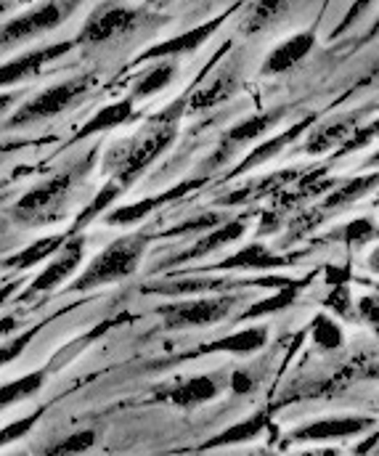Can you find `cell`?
<instances>
[{"label":"cell","mask_w":379,"mask_h":456,"mask_svg":"<svg viewBox=\"0 0 379 456\" xmlns=\"http://www.w3.org/2000/svg\"><path fill=\"white\" fill-rule=\"evenodd\" d=\"M186 114V96L167 104L162 112H157L130 141H120L107 151L104 173H112V181H117L123 189L135 183V178L154 165L175 141L178 125Z\"/></svg>","instance_id":"cell-1"},{"label":"cell","mask_w":379,"mask_h":456,"mask_svg":"<svg viewBox=\"0 0 379 456\" xmlns=\"http://www.w3.org/2000/svg\"><path fill=\"white\" fill-rule=\"evenodd\" d=\"M91 167H93V154H85L83 159H75L72 165H67L61 173H56L48 181L37 183L35 189L24 191L13 202L11 218L29 228L56 224L64 216L75 189L83 183V178H88Z\"/></svg>","instance_id":"cell-2"},{"label":"cell","mask_w":379,"mask_h":456,"mask_svg":"<svg viewBox=\"0 0 379 456\" xmlns=\"http://www.w3.org/2000/svg\"><path fill=\"white\" fill-rule=\"evenodd\" d=\"M151 236L149 233H127L115 239L107 249H101L91 263L88 268L72 281L69 292H88V289H96V287H107V284H115V281H123L130 279L138 265H141V257L149 247Z\"/></svg>","instance_id":"cell-3"},{"label":"cell","mask_w":379,"mask_h":456,"mask_svg":"<svg viewBox=\"0 0 379 456\" xmlns=\"http://www.w3.org/2000/svg\"><path fill=\"white\" fill-rule=\"evenodd\" d=\"M96 80H99L96 72H88V75L69 77L67 83H59V86H53V88H45L43 94H37L35 99H29L19 112L8 117L5 130L27 127V125L43 122V119H51V117H56V114L72 110L75 104H80V102L93 91Z\"/></svg>","instance_id":"cell-4"},{"label":"cell","mask_w":379,"mask_h":456,"mask_svg":"<svg viewBox=\"0 0 379 456\" xmlns=\"http://www.w3.org/2000/svg\"><path fill=\"white\" fill-rule=\"evenodd\" d=\"M83 0H45L37 8L19 13L0 24V51L11 48L16 43L32 40L37 35L53 32L61 21H67Z\"/></svg>","instance_id":"cell-5"},{"label":"cell","mask_w":379,"mask_h":456,"mask_svg":"<svg viewBox=\"0 0 379 456\" xmlns=\"http://www.w3.org/2000/svg\"><path fill=\"white\" fill-rule=\"evenodd\" d=\"M151 8H135V5H117V3H107L99 5L83 24L80 35H77V45H101L109 40H117L127 32L138 29L151 13Z\"/></svg>","instance_id":"cell-6"},{"label":"cell","mask_w":379,"mask_h":456,"mask_svg":"<svg viewBox=\"0 0 379 456\" xmlns=\"http://www.w3.org/2000/svg\"><path fill=\"white\" fill-rule=\"evenodd\" d=\"M221 59L223 61L218 64V69L199 88H194L186 96V110H191V112L215 110L239 94L242 80H245V56L231 51V53H223Z\"/></svg>","instance_id":"cell-7"},{"label":"cell","mask_w":379,"mask_h":456,"mask_svg":"<svg viewBox=\"0 0 379 456\" xmlns=\"http://www.w3.org/2000/svg\"><path fill=\"white\" fill-rule=\"evenodd\" d=\"M242 297L237 295H223V297H194V300H183V303H170V305H159L157 316L162 319L165 330H191V327H210L223 322L234 305Z\"/></svg>","instance_id":"cell-8"},{"label":"cell","mask_w":379,"mask_h":456,"mask_svg":"<svg viewBox=\"0 0 379 456\" xmlns=\"http://www.w3.org/2000/svg\"><path fill=\"white\" fill-rule=\"evenodd\" d=\"M223 390V379L215 374H199V377H186V379H175L170 385H159L154 387V401L159 403H170L178 409H197L205 406L210 401H215Z\"/></svg>","instance_id":"cell-9"},{"label":"cell","mask_w":379,"mask_h":456,"mask_svg":"<svg viewBox=\"0 0 379 456\" xmlns=\"http://www.w3.org/2000/svg\"><path fill=\"white\" fill-rule=\"evenodd\" d=\"M284 114H286V107L268 110V112L253 114V117H247L245 122H239V125H234L231 130H226V133H223V138H221V143L215 146L213 157L207 159V170L221 167V165H223L226 159H231V157L245 146V143H250V141H254V138L265 135L273 125H278V122L284 119Z\"/></svg>","instance_id":"cell-10"},{"label":"cell","mask_w":379,"mask_h":456,"mask_svg":"<svg viewBox=\"0 0 379 456\" xmlns=\"http://www.w3.org/2000/svg\"><path fill=\"white\" fill-rule=\"evenodd\" d=\"M77 43L75 40H61V43H53V45H45V48H35V51H27L5 64H0V91L3 88H11V86H19L35 75H40L48 64H53L56 59L67 56Z\"/></svg>","instance_id":"cell-11"},{"label":"cell","mask_w":379,"mask_h":456,"mask_svg":"<svg viewBox=\"0 0 379 456\" xmlns=\"http://www.w3.org/2000/svg\"><path fill=\"white\" fill-rule=\"evenodd\" d=\"M83 255H85V239L80 233H69L67 241L48 257L51 263L45 265V271L32 281V292H53L80 268Z\"/></svg>","instance_id":"cell-12"},{"label":"cell","mask_w":379,"mask_h":456,"mask_svg":"<svg viewBox=\"0 0 379 456\" xmlns=\"http://www.w3.org/2000/svg\"><path fill=\"white\" fill-rule=\"evenodd\" d=\"M202 183H205V178H189V181H183V183H178V186H173V189H167V191H162L157 197H146V200H138L133 205H123V208L112 210L104 218V224L107 226H135V224L146 221V216L157 213L159 208H165V205H170L175 200H183L189 191L199 189Z\"/></svg>","instance_id":"cell-13"},{"label":"cell","mask_w":379,"mask_h":456,"mask_svg":"<svg viewBox=\"0 0 379 456\" xmlns=\"http://www.w3.org/2000/svg\"><path fill=\"white\" fill-rule=\"evenodd\" d=\"M223 21H226V16H218V19H210V21L194 27V29L181 32V35H175V37H170V40H165V43H157V45H151L149 51H143V53L135 59V64H146V61H154V59H165V56L175 59V56H183V53H194V51H199V48L210 40L213 32H218V27H221Z\"/></svg>","instance_id":"cell-14"},{"label":"cell","mask_w":379,"mask_h":456,"mask_svg":"<svg viewBox=\"0 0 379 456\" xmlns=\"http://www.w3.org/2000/svg\"><path fill=\"white\" fill-rule=\"evenodd\" d=\"M361 122H364V110L337 114V117L321 122L319 127H313V130L308 133V141H305L302 151H305V154H327V151H332V149H340Z\"/></svg>","instance_id":"cell-15"},{"label":"cell","mask_w":379,"mask_h":456,"mask_svg":"<svg viewBox=\"0 0 379 456\" xmlns=\"http://www.w3.org/2000/svg\"><path fill=\"white\" fill-rule=\"evenodd\" d=\"M367 428H375L372 417H335V419H321L305 428H297L292 441L297 444H321V441H343L361 436Z\"/></svg>","instance_id":"cell-16"},{"label":"cell","mask_w":379,"mask_h":456,"mask_svg":"<svg viewBox=\"0 0 379 456\" xmlns=\"http://www.w3.org/2000/svg\"><path fill=\"white\" fill-rule=\"evenodd\" d=\"M289 279H262L257 284L262 287H284ZM254 281H239V279H183V281H167L162 287H146L143 292L154 295H199V292H218V289H234V287H253Z\"/></svg>","instance_id":"cell-17"},{"label":"cell","mask_w":379,"mask_h":456,"mask_svg":"<svg viewBox=\"0 0 379 456\" xmlns=\"http://www.w3.org/2000/svg\"><path fill=\"white\" fill-rule=\"evenodd\" d=\"M316 45V35L313 32H300V35H292L289 40L278 43L268 59L262 61V75L270 77V75H284L289 72L292 67H297Z\"/></svg>","instance_id":"cell-18"},{"label":"cell","mask_w":379,"mask_h":456,"mask_svg":"<svg viewBox=\"0 0 379 456\" xmlns=\"http://www.w3.org/2000/svg\"><path fill=\"white\" fill-rule=\"evenodd\" d=\"M245 228H247V221H242V218H237V221H226V224H218L215 231L205 233V236H202L199 241H194L189 249H183V252H178L175 257H170V260H167V265H178V263L199 260V257H205V255H210V252H215V249H221V247H226V244H231V241H237V239H242Z\"/></svg>","instance_id":"cell-19"},{"label":"cell","mask_w":379,"mask_h":456,"mask_svg":"<svg viewBox=\"0 0 379 456\" xmlns=\"http://www.w3.org/2000/svg\"><path fill=\"white\" fill-rule=\"evenodd\" d=\"M316 122V114H308L305 119H300V122H294L289 130H284L281 135H273V138H268V141H262L260 146H254L253 151L247 154V159L239 165V167H234V173L231 175H245V173H250L254 170L257 165H262V162H268L270 157H278L297 135H302L310 125Z\"/></svg>","instance_id":"cell-20"},{"label":"cell","mask_w":379,"mask_h":456,"mask_svg":"<svg viewBox=\"0 0 379 456\" xmlns=\"http://www.w3.org/2000/svg\"><path fill=\"white\" fill-rule=\"evenodd\" d=\"M292 257H284V255H276L270 252L262 241H253L247 247H242L239 252L229 255L226 260L215 263L218 271H231V268H276V265H289Z\"/></svg>","instance_id":"cell-21"},{"label":"cell","mask_w":379,"mask_h":456,"mask_svg":"<svg viewBox=\"0 0 379 456\" xmlns=\"http://www.w3.org/2000/svg\"><path fill=\"white\" fill-rule=\"evenodd\" d=\"M157 64H151L146 72H141L133 83V102H141V99H149V96H157L159 91H165L173 80H175V72H178V61L165 56V59H154Z\"/></svg>","instance_id":"cell-22"},{"label":"cell","mask_w":379,"mask_h":456,"mask_svg":"<svg viewBox=\"0 0 379 456\" xmlns=\"http://www.w3.org/2000/svg\"><path fill=\"white\" fill-rule=\"evenodd\" d=\"M133 117H135V102H133V99L115 102V104L99 110V112L91 117V122H85V125L80 127L77 141H85V138H91V135H96V133H109V130H115V127L130 122Z\"/></svg>","instance_id":"cell-23"},{"label":"cell","mask_w":379,"mask_h":456,"mask_svg":"<svg viewBox=\"0 0 379 456\" xmlns=\"http://www.w3.org/2000/svg\"><path fill=\"white\" fill-rule=\"evenodd\" d=\"M375 186H377V175L351 178V181H345V183L337 186V189L332 186V189L327 191V197H324L319 213L324 216V213H335V210H340V208H348V205H353L356 200H364V194H369Z\"/></svg>","instance_id":"cell-24"},{"label":"cell","mask_w":379,"mask_h":456,"mask_svg":"<svg viewBox=\"0 0 379 456\" xmlns=\"http://www.w3.org/2000/svg\"><path fill=\"white\" fill-rule=\"evenodd\" d=\"M67 236H69V231L67 233H56V236H45V239H37V241H32L27 249H21V252H16V255H11V257H5V263H3V268H8V271H24V268H32V265H37V263H45L64 241H67Z\"/></svg>","instance_id":"cell-25"},{"label":"cell","mask_w":379,"mask_h":456,"mask_svg":"<svg viewBox=\"0 0 379 456\" xmlns=\"http://www.w3.org/2000/svg\"><path fill=\"white\" fill-rule=\"evenodd\" d=\"M268 342V327H247L242 332H234V335H226L221 340L210 342L205 347V353H237V355H247L254 353L260 347H265Z\"/></svg>","instance_id":"cell-26"},{"label":"cell","mask_w":379,"mask_h":456,"mask_svg":"<svg viewBox=\"0 0 379 456\" xmlns=\"http://www.w3.org/2000/svg\"><path fill=\"white\" fill-rule=\"evenodd\" d=\"M297 175H302L300 170H284V173H273V175H265L260 178V183H247L245 189H237L231 194H226L221 200V205H239V202H247V200H257V197H268V194H276L278 189H284L286 183H292Z\"/></svg>","instance_id":"cell-27"},{"label":"cell","mask_w":379,"mask_h":456,"mask_svg":"<svg viewBox=\"0 0 379 456\" xmlns=\"http://www.w3.org/2000/svg\"><path fill=\"white\" fill-rule=\"evenodd\" d=\"M294 181H297V186H294L292 191H284V194H281V202H278V208H281V210L294 208V205H297V202H302V200L321 197V194H327V191L335 186V178H327V173H324V170L308 173V175H302V178L297 175Z\"/></svg>","instance_id":"cell-28"},{"label":"cell","mask_w":379,"mask_h":456,"mask_svg":"<svg viewBox=\"0 0 379 456\" xmlns=\"http://www.w3.org/2000/svg\"><path fill=\"white\" fill-rule=\"evenodd\" d=\"M284 13H286V0H254V3H250V8L245 11L242 32L245 35L262 32L270 24H276Z\"/></svg>","instance_id":"cell-29"},{"label":"cell","mask_w":379,"mask_h":456,"mask_svg":"<svg viewBox=\"0 0 379 456\" xmlns=\"http://www.w3.org/2000/svg\"><path fill=\"white\" fill-rule=\"evenodd\" d=\"M265 422H268V414H265V411L253 414L250 419H245V422H239V425L223 430L221 436L210 438L202 449H221V446H237V444L253 441V438H257V436L265 430Z\"/></svg>","instance_id":"cell-30"},{"label":"cell","mask_w":379,"mask_h":456,"mask_svg":"<svg viewBox=\"0 0 379 456\" xmlns=\"http://www.w3.org/2000/svg\"><path fill=\"white\" fill-rule=\"evenodd\" d=\"M45 379H48L45 369H37V371H29V374H24V377L13 379L8 385H3L0 387V409H8V406H13L19 401L29 398V395H35L37 390H43Z\"/></svg>","instance_id":"cell-31"},{"label":"cell","mask_w":379,"mask_h":456,"mask_svg":"<svg viewBox=\"0 0 379 456\" xmlns=\"http://www.w3.org/2000/svg\"><path fill=\"white\" fill-rule=\"evenodd\" d=\"M300 289H302V284H300V281H286L284 287H278V292H276L273 297L260 300V303H254L253 308H247V311L242 314V322L262 319V316H270V314H278V311L289 308V305L297 300Z\"/></svg>","instance_id":"cell-32"},{"label":"cell","mask_w":379,"mask_h":456,"mask_svg":"<svg viewBox=\"0 0 379 456\" xmlns=\"http://www.w3.org/2000/svg\"><path fill=\"white\" fill-rule=\"evenodd\" d=\"M123 191H125V189H123L117 181H112V178H109V183H104V186H101V191L93 197V202H91V205L77 216V221H75V226H72L69 233H80V231L88 226V224H93V221H96V218H99V216H101V213H104L115 200H117V197H120V194H123Z\"/></svg>","instance_id":"cell-33"},{"label":"cell","mask_w":379,"mask_h":456,"mask_svg":"<svg viewBox=\"0 0 379 456\" xmlns=\"http://www.w3.org/2000/svg\"><path fill=\"white\" fill-rule=\"evenodd\" d=\"M310 338H313V345L324 353H332L337 347L345 345V335L343 330L329 319V316H316L313 324H310Z\"/></svg>","instance_id":"cell-34"},{"label":"cell","mask_w":379,"mask_h":456,"mask_svg":"<svg viewBox=\"0 0 379 456\" xmlns=\"http://www.w3.org/2000/svg\"><path fill=\"white\" fill-rule=\"evenodd\" d=\"M99 441L96 430H77V433H69L64 441H59L56 446L48 449V454H83L88 449H93Z\"/></svg>","instance_id":"cell-35"},{"label":"cell","mask_w":379,"mask_h":456,"mask_svg":"<svg viewBox=\"0 0 379 456\" xmlns=\"http://www.w3.org/2000/svg\"><path fill=\"white\" fill-rule=\"evenodd\" d=\"M324 305H327L329 311H335L337 316L351 319V316H353V305H351V289H348V284L335 281V284H332V292L324 297Z\"/></svg>","instance_id":"cell-36"},{"label":"cell","mask_w":379,"mask_h":456,"mask_svg":"<svg viewBox=\"0 0 379 456\" xmlns=\"http://www.w3.org/2000/svg\"><path fill=\"white\" fill-rule=\"evenodd\" d=\"M40 417H43V409H37V411H32V414H27V417L11 422L8 428H3V430H0V449L8 446V444H13V441H19V438H24V436L37 425Z\"/></svg>","instance_id":"cell-37"},{"label":"cell","mask_w":379,"mask_h":456,"mask_svg":"<svg viewBox=\"0 0 379 456\" xmlns=\"http://www.w3.org/2000/svg\"><path fill=\"white\" fill-rule=\"evenodd\" d=\"M375 233H377V228H375V224L369 218H359V221H353V224H348V226L343 228V241L348 247H361L369 239H375Z\"/></svg>","instance_id":"cell-38"},{"label":"cell","mask_w":379,"mask_h":456,"mask_svg":"<svg viewBox=\"0 0 379 456\" xmlns=\"http://www.w3.org/2000/svg\"><path fill=\"white\" fill-rule=\"evenodd\" d=\"M37 330H40V327H32L29 332H24V335H19V338H13V340H8L0 345V369L24 353V347H27V345H29V340L37 335Z\"/></svg>","instance_id":"cell-39"},{"label":"cell","mask_w":379,"mask_h":456,"mask_svg":"<svg viewBox=\"0 0 379 456\" xmlns=\"http://www.w3.org/2000/svg\"><path fill=\"white\" fill-rule=\"evenodd\" d=\"M375 133H377V122H375V119H372L367 127H361V125H359V127L351 133V138L337 149V151H340V157H343V154H351V151H356V149H361V146H367V143L375 138Z\"/></svg>","instance_id":"cell-40"},{"label":"cell","mask_w":379,"mask_h":456,"mask_svg":"<svg viewBox=\"0 0 379 456\" xmlns=\"http://www.w3.org/2000/svg\"><path fill=\"white\" fill-rule=\"evenodd\" d=\"M221 224V216L215 213H207V216H199V218H191L189 224H181V226L175 228H167L165 231V236H183V233H191V231H202V228H210V226H218Z\"/></svg>","instance_id":"cell-41"},{"label":"cell","mask_w":379,"mask_h":456,"mask_svg":"<svg viewBox=\"0 0 379 456\" xmlns=\"http://www.w3.org/2000/svg\"><path fill=\"white\" fill-rule=\"evenodd\" d=\"M375 0H353V5H351V11L345 13V19L337 24V29H335V35H343V32H348L359 19H361V13H367L369 11V5H372Z\"/></svg>","instance_id":"cell-42"},{"label":"cell","mask_w":379,"mask_h":456,"mask_svg":"<svg viewBox=\"0 0 379 456\" xmlns=\"http://www.w3.org/2000/svg\"><path fill=\"white\" fill-rule=\"evenodd\" d=\"M359 311H361V319H367L372 327L377 324V297L372 295V297H364L361 303H359Z\"/></svg>","instance_id":"cell-43"},{"label":"cell","mask_w":379,"mask_h":456,"mask_svg":"<svg viewBox=\"0 0 379 456\" xmlns=\"http://www.w3.org/2000/svg\"><path fill=\"white\" fill-rule=\"evenodd\" d=\"M250 387H253V379L242 369H237V374H234V390L237 393H250Z\"/></svg>","instance_id":"cell-44"},{"label":"cell","mask_w":379,"mask_h":456,"mask_svg":"<svg viewBox=\"0 0 379 456\" xmlns=\"http://www.w3.org/2000/svg\"><path fill=\"white\" fill-rule=\"evenodd\" d=\"M16 289H19V281H11V284H5V287L0 289V305H3V303H5V300H8V297L16 292Z\"/></svg>","instance_id":"cell-45"},{"label":"cell","mask_w":379,"mask_h":456,"mask_svg":"<svg viewBox=\"0 0 379 456\" xmlns=\"http://www.w3.org/2000/svg\"><path fill=\"white\" fill-rule=\"evenodd\" d=\"M13 102H16V94H0V114L8 112Z\"/></svg>","instance_id":"cell-46"},{"label":"cell","mask_w":379,"mask_h":456,"mask_svg":"<svg viewBox=\"0 0 379 456\" xmlns=\"http://www.w3.org/2000/svg\"><path fill=\"white\" fill-rule=\"evenodd\" d=\"M173 0H146V5L151 8V11H157V8H165V5H170Z\"/></svg>","instance_id":"cell-47"},{"label":"cell","mask_w":379,"mask_h":456,"mask_svg":"<svg viewBox=\"0 0 379 456\" xmlns=\"http://www.w3.org/2000/svg\"><path fill=\"white\" fill-rule=\"evenodd\" d=\"M21 143H5V146H0V157L3 154H8V151H13V149H19Z\"/></svg>","instance_id":"cell-48"},{"label":"cell","mask_w":379,"mask_h":456,"mask_svg":"<svg viewBox=\"0 0 379 456\" xmlns=\"http://www.w3.org/2000/svg\"><path fill=\"white\" fill-rule=\"evenodd\" d=\"M0 200H3V197H0Z\"/></svg>","instance_id":"cell-49"}]
</instances>
